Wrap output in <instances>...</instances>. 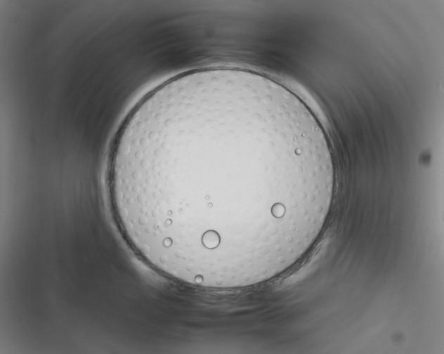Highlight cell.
I'll return each mask as SVG.
<instances>
[{
	"label": "cell",
	"mask_w": 444,
	"mask_h": 354,
	"mask_svg": "<svg viewBox=\"0 0 444 354\" xmlns=\"http://www.w3.org/2000/svg\"><path fill=\"white\" fill-rule=\"evenodd\" d=\"M327 136L272 78L233 67L177 74L147 93L114 140L109 187L126 240L192 285L252 286L311 247L334 195Z\"/></svg>",
	"instance_id": "cell-1"
}]
</instances>
